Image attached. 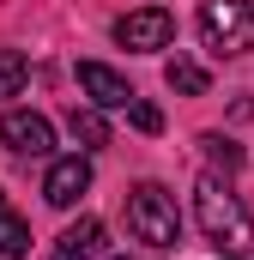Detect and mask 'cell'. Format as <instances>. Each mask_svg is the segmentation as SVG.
<instances>
[{
  "instance_id": "obj_13",
  "label": "cell",
  "mask_w": 254,
  "mask_h": 260,
  "mask_svg": "<svg viewBox=\"0 0 254 260\" xmlns=\"http://www.w3.org/2000/svg\"><path fill=\"white\" fill-rule=\"evenodd\" d=\"M127 121H133L139 133H164V109L145 103V97H133V103H127Z\"/></svg>"
},
{
  "instance_id": "obj_6",
  "label": "cell",
  "mask_w": 254,
  "mask_h": 260,
  "mask_svg": "<svg viewBox=\"0 0 254 260\" xmlns=\"http://www.w3.org/2000/svg\"><path fill=\"white\" fill-rule=\"evenodd\" d=\"M79 194H91V157H79V151L73 157H55L49 176H43V200L67 212V206H79Z\"/></svg>"
},
{
  "instance_id": "obj_10",
  "label": "cell",
  "mask_w": 254,
  "mask_h": 260,
  "mask_svg": "<svg viewBox=\"0 0 254 260\" xmlns=\"http://www.w3.org/2000/svg\"><path fill=\"white\" fill-rule=\"evenodd\" d=\"M164 85H170V91H182V97H200V91H206V67L176 55V61L164 67Z\"/></svg>"
},
{
  "instance_id": "obj_2",
  "label": "cell",
  "mask_w": 254,
  "mask_h": 260,
  "mask_svg": "<svg viewBox=\"0 0 254 260\" xmlns=\"http://www.w3.org/2000/svg\"><path fill=\"white\" fill-rule=\"evenodd\" d=\"M127 230H133V242H145V248H176V242H182L176 194L157 188V182H139V188L127 194Z\"/></svg>"
},
{
  "instance_id": "obj_14",
  "label": "cell",
  "mask_w": 254,
  "mask_h": 260,
  "mask_svg": "<svg viewBox=\"0 0 254 260\" xmlns=\"http://www.w3.org/2000/svg\"><path fill=\"white\" fill-rule=\"evenodd\" d=\"M200 145H206V157H212V164H224V170H236V164H242V151H236L224 133H200Z\"/></svg>"
},
{
  "instance_id": "obj_5",
  "label": "cell",
  "mask_w": 254,
  "mask_h": 260,
  "mask_svg": "<svg viewBox=\"0 0 254 260\" xmlns=\"http://www.w3.org/2000/svg\"><path fill=\"white\" fill-rule=\"evenodd\" d=\"M170 37H176V18H170L164 6H139V12H121V18H115V43L133 49V55L170 49Z\"/></svg>"
},
{
  "instance_id": "obj_12",
  "label": "cell",
  "mask_w": 254,
  "mask_h": 260,
  "mask_svg": "<svg viewBox=\"0 0 254 260\" xmlns=\"http://www.w3.org/2000/svg\"><path fill=\"white\" fill-rule=\"evenodd\" d=\"M24 55L18 49H0V97H18V85H24Z\"/></svg>"
},
{
  "instance_id": "obj_3",
  "label": "cell",
  "mask_w": 254,
  "mask_h": 260,
  "mask_svg": "<svg viewBox=\"0 0 254 260\" xmlns=\"http://www.w3.org/2000/svg\"><path fill=\"white\" fill-rule=\"evenodd\" d=\"M200 37L212 55H248L254 49V0H206Z\"/></svg>"
},
{
  "instance_id": "obj_8",
  "label": "cell",
  "mask_w": 254,
  "mask_h": 260,
  "mask_svg": "<svg viewBox=\"0 0 254 260\" xmlns=\"http://www.w3.org/2000/svg\"><path fill=\"white\" fill-rule=\"evenodd\" d=\"M103 248V224L97 218H79V224H67L61 236H55V254L49 260H97Z\"/></svg>"
},
{
  "instance_id": "obj_11",
  "label": "cell",
  "mask_w": 254,
  "mask_h": 260,
  "mask_svg": "<svg viewBox=\"0 0 254 260\" xmlns=\"http://www.w3.org/2000/svg\"><path fill=\"white\" fill-rule=\"evenodd\" d=\"M24 248H30V230H24V218L0 206V260H24Z\"/></svg>"
},
{
  "instance_id": "obj_15",
  "label": "cell",
  "mask_w": 254,
  "mask_h": 260,
  "mask_svg": "<svg viewBox=\"0 0 254 260\" xmlns=\"http://www.w3.org/2000/svg\"><path fill=\"white\" fill-rule=\"evenodd\" d=\"M121 260H127V254H121Z\"/></svg>"
},
{
  "instance_id": "obj_4",
  "label": "cell",
  "mask_w": 254,
  "mask_h": 260,
  "mask_svg": "<svg viewBox=\"0 0 254 260\" xmlns=\"http://www.w3.org/2000/svg\"><path fill=\"white\" fill-rule=\"evenodd\" d=\"M0 145L12 157H49L55 151V121L37 109H6L0 115Z\"/></svg>"
},
{
  "instance_id": "obj_7",
  "label": "cell",
  "mask_w": 254,
  "mask_h": 260,
  "mask_svg": "<svg viewBox=\"0 0 254 260\" xmlns=\"http://www.w3.org/2000/svg\"><path fill=\"white\" fill-rule=\"evenodd\" d=\"M79 91L91 97V109H127L139 91L127 85L115 67H103V61H79Z\"/></svg>"
},
{
  "instance_id": "obj_1",
  "label": "cell",
  "mask_w": 254,
  "mask_h": 260,
  "mask_svg": "<svg viewBox=\"0 0 254 260\" xmlns=\"http://www.w3.org/2000/svg\"><path fill=\"white\" fill-rule=\"evenodd\" d=\"M194 218H200V230H206L230 260H254V224H248V212H242V200L230 194L218 176H200V188H194Z\"/></svg>"
},
{
  "instance_id": "obj_9",
  "label": "cell",
  "mask_w": 254,
  "mask_h": 260,
  "mask_svg": "<svg viewBox=\"0 0 254 260\" xmlns=\"http://www.w3.org/2000/svg\"><path fill=\"white\" fill-rule=\"evenodd\" d=\"M67 127H73V139H79L85 151L109 145V121H103V109H91V103H85V109H73V115H67Z\"/></svg>"
}]
</instances>
